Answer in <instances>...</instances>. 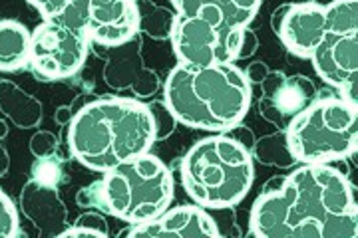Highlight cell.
<instances>
[{
  "label": "cell",
  "instance_id": "cell-14",
  "mask_svg": "<svg viewBox=\"0 0 358 238\" xmlns=\"http://www.w3.org/2000/svg\"><path fill=\"white\" fill-rule=\"evenodd\" d=\"M120 237L136 238H195L221 237L215 218L199 204H181L167 209L154 221L129 225L120 232Z\"/></svg>",
  "mask_w": 358,
  "mask_h": 238
},
{
  "label": "cell",
  "instance_id": "cell-12",
  "mask_svg": "<svg viewBox=\"0 0 358 238\" xmlns=\"http://www.w3.org/2000/svg\"><path fill=\"white\" fill-rule=\"evenodd\" d=\"M263 98L259 100V113L277 129H287L294 115L319 98V89L307 75H287L285 72H268L259 84Z\"/></svg>",
  "mask_w": 358,
  "mask_h": 238
},
{
  "label": "cell",
  "instance_id": "cell-2",
  "mask_svg": "<svg viewBox=\"0 0 358 238\" xmlns=\"http://www.w3.org/2000/svg\"><path fill=\"white\" fill-rule=\"evenodd\" d=\"M66 143L72 159L106 173L143 155L155 143L148 103L136 98L106 96L82 105L68 124Z\"/></svg>",
  "mask_w": 358,
  "mask_h": 238
},
{
  "label": "cell",
  "instance_id": "cell-31",
  "mask_svg": "<svg viewBox=\"0 0 358 238\" xmlns=\"http://www.w3.org/2000/svg\"><path fill=\"white\" fill-rule=\"evenodd\" d=\"M313 2H320V4H329V2H333V0H313Z\"/></svg>",
  "mask_w": 358,
  "mask_h": 238
},
{
  "label": "cell",
  "instance_id": "cell-4",
  "mask_svg": "<svg viewBox=\"0 0 358 238\" xmlns=\"http://www.w3.org/2000/svg\"><path fill=\"white\" fill-rule=\"evenodd\" d=\"M171 48L181 64L209 66L239 60L243 40L263 0H171Z\"/></svg>",
  "mask_w": 358,
  "mask_h": 238
},
{
  "label": "cell",
  "instance_id": "cell-15",
  "mask_svg": "<svg viewBox=\"0 0 358 238\" xmlns=\"http://www.w3.org/2000/svg\"><path fill=\"white\" fill-rule=\"evenodd\" d=\"M18 204L42 238L60 237L68 226V209L54 185L30 179L20 191Z\"/></svg>",
  "mask_w": 358,
  "mask_h": 238
},
{
  "label": "cell",
  "instance_id": "cell-28",
  "mask_svg": "<svg viewBox=\"0 0 358 238\" xmlns=\"http://www.w3.org/2000/svg\"><path fill=\"white\" fill-rule=\"evenodd\" d=\"M245 72V77L249 80V84H261L265 77H267V74L271 72L267 68V64L265 62H253L249 64V68L247 70H243Z\"/></svg>",
  "mask_w": 358,
  "mask_h": 238
},
{
  "label": "cell",
  "instance_id": "cell-25",
  "mask_svg": "<svg viewBox=\"0 0 358 238\" xmlns=\"http://www.w3.org/2000/svg\"><path fill=\"white\" fill-rule=\"evenodd\" d=\"M30 151H32V155L36 159L56 155V151H58V139L50 131H36L32 135V139H30Z\"/></svg>",
  "mask_w": 358,
  "mask_h": 238
},
{
  "label": "cell",
  "instance_id": "cell-29",
  "mask_svg": "<svg viewBox=\"0 0 358 238\" xmlns=\"http://www.w3.org/2000/svg\"><path fill=\"white\" fill-rule=\"evenodd\" d=\"M8 135V127L6 124L0 119V177L6 175V171H8V167H10V157H8V153L6 149L2 147V139Z\"/></svg>",
  "mask_w": 358,
  "mask_h": 238
},
{
  "label": "cell",
  "instance_id": "cell-24",
  "mask_svg": "<svg viewBox=\"0 0 358 238\" xmlns=\"http://www.w3.org/2000/svg\"><path fill=\"white\" fill-rule=\"evenodd\" d=\"M78 207L82 209H96L98 213L110 214V209L106 204V197H103V188H102V179L90 183L88 187H84L76 195Z\"/></svg>",
  "mask_w": 358,
  "mask_h": 238
},
{
  "label": "cell",
  "instance_id": "cell-7",
  "mask_svg": "<svg viewBox=\"0 0 358 238\" xmlns=\"http://www.w3.org/2000/svg\"><path fill=\"white\" fill-rule=\"evenodd\" d=\"M102 188L110 214L140 225L166 213L173 201V175L150 151L102 173Z\"/></svg>",
  "mask_w": 358,
  "mask_h": 238
},
{
  "label": "cell",
  "instance_id": "cell-27",
  "mask_svg": "<svg viewBox=\"0 0 358 238\" xmlns=\"http://www.w3.org/2000/svg\"><path fill=\"white\" fill-rule=\"evenodd\" d=\"M227 133H229L233 139H237V141H239V143H241L243 147H247L249 151L253 149V143H255V135H253V131H251L249 127H245V126H241V124H239V126L231 127Z\"/></svg>",
  "mask_w": 358,
  "mask_h": 238
},
{
  "label": "cell",
  "instance_id": "cell-18",
  "mask_svg": "<svg viewBox=\"0 0 358 238\" xmlns=\"http://www.w3.org/2000/svg\"><path fill=\"white\" fill-rule=\"evenodd\" d=\"M138 10V32L154 40H169L176 24V13L154 0H134Z\"/></svg>",
  "mask_w": 358,
  "mask_h": 238
},
{
  "label": "cell",
  "instance_id": "cell-21",
  "mask_svg": "<svg viewBox=\"0 0 358 238\" xmlns=\"http://www.w3.org/2000/svg\"><path fill=\"white\" fill-rule=\"evenodd\" d=\"M148 110L152 113V121H154L155 141H164V139L169 137V135L176 131L178 119H176V115L171 113V110L167 107L166 101H150V103H148Z\"/></svg>",
  "mask_w": 358,
  "mask_h": 238
},
{
  "label": "cell",
  "instance_id": "cell-22",
  "mask_svg": "<svg viewBox=\"0 0 358 238\" xmlns=\"http://www.w3.org/2000/svg\"><path fill=\"white\" fill-rule=\"evenodd\" d=\"M62 161L60 157L56 155H50V157H40L34 161L32 169H30V177L34 181H40V183H46V185H58L62 181Z\"/></svg>",
  "mask_w": 358,
  "mask_h": 238
},
{
  "label": "cell",
  "instance_id": "cell-6",
  "mask_svg": "<svg viewBox=\"0 0 358 238\" xmlns=\"http://www.w3.org/2000/svg\"><path fill=\"white\" fill-rule=\"evenodd\" d=\"M296 163H338L358 147L357 103L341 96L317 98L285 129Z\"/></svg>",
  "mask_w": 358,
  "mask_h": 238
},
{
  "label": "cell",
  "instance_id": "cell-3",
  "mask_svg": "<svg viewBox=\"0 0 358 238\" xmlns=\"http://www.w3.org/2000/svg\"><path fill=\"white\" fill-rule=\"evenodd\" d=\"M164 101L181 126L227 133L251 107V84L235 62H178L164 84Z\"/></svg>",
  "mask_w": 358,
  "mask_h": 238
},
{
  "label": "cell",
  "instance_id": "cell-19",
  "mask_svg": "<svg viewBox=\"0 0 358 238\" xmlns=\"http://www.w3.org/2000/svg\"><path fill=\"white\" fill-rule=\"evenodd\" d=\"M251 155L255 157L259 163L277 167V169H291L293 165H296L294 157L289 151V145H287L285 129H277L271 135L257 139L253 143Z\"/></svg>",
  "mask_w": 358,
  "mask_h": 238
},
{
  "label": "cell",
  "instance_id": "cell-1",
  "mask_svg": "<svg viewBox=\"0 0 358 238\" xmlns=\"http://www.w3.org/2000/svg\"><path fill=\"white\" fill-rule=\"evenodd\" d=\"M257 238H355L358 209L355 185L333 163H301L268 179L249 214Z\"/></svg>",
  "mask_w": 358,
  "mask_h": 238
},
{
  "label": "cell",
  "instance_id": "cell-20",
  "mask_svg": "<svg viewBox=\"0 0 358 238\" xmlns=\"http://www.w3.org/2000/svg\"><path fill=\"white\" fill-rule=\"evenodd\" d=\"M110 235L108 223L102 213H84L78 216L70 226H66L60 237H102Z\"/></svg>",
  "mask_w": 358,
  "mask_h": 238
},
{
  "label": "cell",
  "instance_id": "cell-17",
  "mask_svg": "<svg viewBox=\"0 0 358 238\" xmlns=\"http://www.w3.org/2000/svg\"><path fill=\"white\" fill-rule=\"evenodd\" d=\"M32 32L16 20H0V72H20L30 60Z\"/></svg>",
  "mask_w": 358,
  "mask_h": 238
},
{
  "label": "cell",
  "instance_id": "cell-9",
  "mask_svg": "<svg viewBox=\"0 0 358 238\" xmlns=\"http://www.w3.org/2000/svg\"><path fill=\"white\" fill-rule=\"evenodd\" d=\"M86 32L66 20L48 18L38 24L30 38L28 66L42 82H60L76 75L88 58Z\"/></svg>",
  "mask_w": 358,
  "mask_h": 238
},
{
  "label": "cell",
  "instance_id": "cell-16",
  "mask_svg": "<svg viewBox=\"0 0 358 238\" xmlns=\"http://www.w3.org/2000/svg\"><path fill=\"white\" fill-rule=\"evenodd\" d=\"M0 112L20 129L38 127L42 121V103L10 80H0Z\"/></svg>",
  "mask_w": 358,
  "mask_h": 238
},
{
  "label": "cell",
  "instance_id": "cell-10",
  "mask_svg": "<svg viewBox=\"0 0 358 238\" xmlns=\"http://www.w3.org/2000/svg\"><path fill=\"white\" fill-rule=\"evenodd\" d=\"M62 18L82 28L96 46H117L140 34L134 0H78Z\"/></svg>",
  "mask_w": 358,
  "mask_h": 238
},
{
  "label": "cell",
  "instance_id": "cell-26",
  "mask_svg": "<svg viewBox=\"0 0 358 238\" xmlns=\"http://www.w3.org/2000/svg\"><path fill=\"white\" fill-rule=\"evenodd\" d=\"M30 6H34L36 10H38L42 16H44V20H48V18H58V16H62V14L74 4L78 0H26Z\"/></svg>",
  "mask_w": 358,
  "mask_h": 238
},
{
  "label": "cell",
  "instance_id": "cell-13",
  "mask_svg": "<svg viewBox=\"0 0 358 238\" xmlns=\"http://www.w3.org/2000/svg\"><path fill=\"white\" fill-rule=\"evenodd\" d=\"M271 26L287 50L308 60L327 26V4L313 0L282 4L271 16Z\"/></svg>",
  "mask_w": 358,
  "mask_h": 238
},
{
  "label": "cell",
  "instance_id": "cell-5",
  "mask_svg": "<svg viewBox=\"0 0 358 238\" xmlns=\"http://www.w3.org/2000/svg\"><path fill=\"white\" fill-rule=\"evenodd\" d=\"M181 185L192 201L207 211L235 207L255 183L251 151L229 133H215L193 143L179 167Z\"/></svg>",
  "mask_w": 358,
  "mask_h": 238
},
{
  "label": "cell",
  "instance_id": "cell-23",
  "mask_svg": "<svg viewBox=\"0 0 358 238\" xmlns=\"http://www.w3.org/2000/svg\"><path fill=\"white\" fill-rule=\"evenodd\" d=\"M18 235H24L20 230L18 211L10 197L0 188V238H13Z\"/></svg>",
  "mask_w": 358,
  "mask_h": 238
},
{
  "label": "cell",
  "instance_id": "cell-8",
  "mask_svg": "<svg viewBox=\"0 0 358 238\" xmlns=\"http://www.w3.org/2000/svg\"><path fill=\"white\" fill-rule=\"evenodd\" d=\"M319 77L357 103L358 96V0L327 4V26L308 58Z\"/></svg>",
  "mask_w": 358,
  "mask_h": 238
},
{
  "label": "cell",
  "instance_id": "cell-11",
  "mask_svg": "<svg viewBox=\"0 0 358 238\" xmlns=\"http://www.w3.org/2000/svg\"><path fill=\"white\" fill-rule=\"evenodd\" d=\"M96 54L103 60V82L112 89H129L138 100H148L157 94L159 77L143 66L141 34L117 46H96Z\"/></svg>",
  "mask_w": 358,
  "mask_h": 238
},
{
  "label": "cell",
  "instance_id": "cell-30",
  "mask_svg": "<svg viewBox=\"0 0 358 238\" xmlns=\"http://www.w3.org/2000/svg\"><path fill=\"white\" fill-rule=\"evenodd\" d=\"M76 112V105H66V107L62 105V107H58V112H56V124L58 126H68Z\"/></svg>",
  "mask_w": 358,
  "mask_h": 238
}]
</instances>
